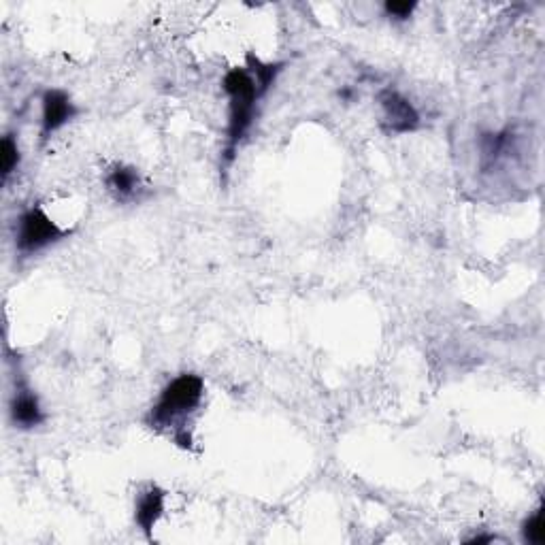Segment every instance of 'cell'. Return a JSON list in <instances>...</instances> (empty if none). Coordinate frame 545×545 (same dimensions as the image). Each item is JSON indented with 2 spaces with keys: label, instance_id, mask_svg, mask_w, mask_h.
Masks as SVG:
<instances>
[{
  "label": "cell",
  "instance_id": "30bf717a",
  "mask_svg": "<svg viewBox=\"0 0 545 545\" xmlns=\"http://www.w3.org/2000/svg\"><path fill=\"white\" fill-rule=\"evenodd\" d=\"M522 539L524 543L543 545L545 543V520H543V507H539L531 518H526L522 524Z\"/></svg>",
  "mask_w": 545,
  "mask_h": 545
},
{
  "label": "cell",
  "instance_id": "52a82bcc",
  "mask_svg": "<svg viewBox=\"0 0 545 545\" xmlns=\"http://www.w3.org/2000/svg\"><path fill=\"white\" fill-rule=\"evenodd\" d=\"M164 503H167V492L160 486L150 484L141 490L135 499V522L147 539H152L154 526L164 516Z\"/></svg>",
  "mask_w": 545,
  "mask_h": 545
},
{
  "label": "cell",
  "instance_id": "8992f818",
  "mask_svg": "<svg viewBox=\"0 0 545 545\" xmlns=\"http://www.w3.org/2000/svg\"><path fill=\"white\" fill-rule=\"evenodd\" d=\"M9 416H11V424L15 428H20V431H32V428H39L47 420L37 392L32 390L24 379L15 382V392L11 396V405H9Z\"/></svg>",
  "mask_w": 545,
  "mask_h": 545
},
{
  "label": "cell",
  "instance_id": "277c9868",
  "mask_svg": "<svg viewBox=\"0 0 545 545\" xmlns=\"http://www.w3.org/2000/svg\"><path fill=\"white\" fill-rule=\"evenodd\" d=\"M379 109H382V128L388 135H409L422 126L418 109L394 88H384L377 94Z\"/></svg>",
  "mask_w": 545,
  "mask_h": 545
},
{
  "label": "cell",
  "instance_id": "ba28073f",
  "mask_svg": "<svg viewBox=\"0 0 545 545\" xmlns=\"http://www.w3.org/2000/svg\"><path fill=\"white\" fill-rule=\"evenodd\" d=\"M105 186L113 194L115 201L120 203L137 201L143 190L139 171L135 167H128V164H115L105 177Z\"/></svg>",
  "mask_w": 545,
  "mask_h": 545
},
{
  "label": "cell",
  "instance_id": "3957f363",
  "mask_svg": "<svg viewBox=\"0 0 545 545\" xmlns=\"http://www.w3.org/2000/svg\"><path fill=\"white\" fill-rule=\"evenodd\" d=\"M69 235L71 230L60 228L41 205H32L20 213L18 224H15V252L22 258H30Z\"/></svg>",
  "mask_w": 545,
  "mask_h": 545
},
{
  "label": "cell",
  "instance_id": "8fae6325",
  "mask_svg": "<svg viewBox=\"0 0 545 545\" xmlns=\"http://www.w3.org/2000/svg\"><path fill=\"white\" fill-rule=\"evenodd\" d=\"M416 9L418 3H407V0H388L384 5V13L394 22H407Z\"/></svg>",
  "mask_w": 545,
  "mask_h": 545
},
{
  "label": "cell",
  "instance_id": "5b68a950",
  "mask_svg": "<svg viewBox=\"0 0 545 545\" xmlns=\"http://www.w3.org/2000/svg\"><path fill=\"white\" fill-rule=\"evenodd\" d=\"M81 109L73 103L71 94L60 88H49L41 98V145L52 139L58 130L71 124Z\"/></svg>",
  "mask_w": 545,
  "mask_h": 545
},
{
  "label": "cell",
  "instance_id": "9c48e42d",
  "mask_svg": "<svg viewBox=\"0 0 545 545\" xmlns=\"http://www.w3.org/2000/svg\"><path fill=\"white\" fill-rule=\"evenodd\" d=\"M0 152H3V154H0V169H3V181L7 184L9 177L20 169V162H22L20 147H18V141H15L13 135L3 137Z\"/></svg>",
  "mask_w": 545,
  "mask_h": 545
},
{
  "label": "cell",
  "instance_id": "7a4b0ae2",
  "mask_svg": "<svg viewBox=\"0 0 545 545\" xmlns=\"http://www.w3.org/2000/svg\"><path fill=\"white\" fill-rule=\"evenodd\" d=\"M205 399V379L196 373H181L162 388L145 424L160 435H169L181 450H192L190 418Z\"/></svg>",
  "mask_w": 545,
  "mask_h": 545
},
{
  "label": "cell",
  "instance_id": "6da1fadb",
  "mask_svg": "<svg viewBox=\"0 0 545 545\" xmlns=\"http://www.w3.org/2000/svg\"><path fill=\"white\" fill-rule=\"evenodd\" d=\"M284 66V62H264L250 52L245 56V66H235L224 75L222 88L228 96V126L222 150L224 171L235 162L239 145L256 122L260 101L273 88Z\"/></svg>",
  "mask_w": 545,
  "mask_h": 545
},
{
  "label": "cell",
  "instance_id": "7c38bea8",
  "mask_svg": "<svg viewBox=\"0 0 545 545\" xmlns=\"http://www.w3.org/2000/svg\"><path fill=\"white\" fill-rule=\"evenodd\" d=\"M492 541H494V537H490V535H477V537L469 539L467 543H492Z\"/></svg>",
  "mask_w": 545,
  "mask_h": 545
}]
</instances>
